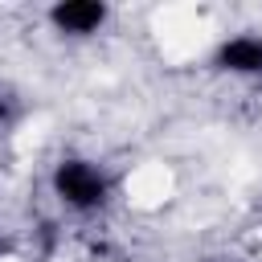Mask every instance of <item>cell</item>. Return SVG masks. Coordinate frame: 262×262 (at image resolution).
Listing matches in <instances>:
<instances>
[{"instance_id":"3957f363","label":"cell","mask_w":262,"mask_h":262,"mask_svg":"<svg viewBox=\"0 0 262 262\" xmlns=\"http://www.w3.org/2000/svg\"><path fill=\"white\" fill-rule=\"evenodd\" d=\"M217 66L237 70V74H258L262 70V41L258 37H233L217 49Z\"/></svg>"},{"instance_id":"6da1fadb","label":"cell","mask_w":262,"mask_h":262,"mask_svg":"<svg viewBox=\"0 0 262 262\" xmlns=\"http://www.w3.org/2000/svg\"><path fill=\"white\" fill-rule=\"evenodd\" d=\"M53 188H57V196H61L66 205H74V209H90V205H98V201L106 196L102 172L90 168L86 160H66V164H57Z\"/></svg>"},{"instance_id":"277c9868","label":"cell","mask_w":262,"mask_h":262,"mask_svg":"<svg viewBox=\"0 0 262 262\" xmlns=\"http://www.w3.org/2000/svg\"><path fill=\"white\" fill-rule=\"evenodd\" d=\"M0 115H4V106H0Z\"/></svg>"},{"instance_id":"7a4b0ae2","label":"cell","mask_w":262,"mask_h":262,"mask_svg":"<svg viewBox=\"0 0 262 262\" xmlns=\"http://www.w3.org/2000/svg\"><path fill=\"white\" fill-rule=\"evenodd\" d=\"M49 16H53V25L66 29V33H90V29L102 25L106 8H102L98 0H66V4H57Z\"/></svg>"}]
</instances>
